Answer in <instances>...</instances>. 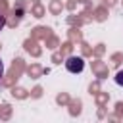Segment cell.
Here are the masks:
<instances>
[{"mask_svg": "<svg viewBox=\"0 0 123 123\" xmlns=\"http://www.w3.org/2000/svg\"><path fill=\"white\" fill-rule=\"evenodd\" d=\"M65 69L69 71V73H81L83 69H85V60L81 58V56H69L67 60H65Z\"/></svg>", "mask_w": 123, "mask_h": 123, "instance_id": "cell-1", "label": "cell"}, {"mask_svg": "<svg viewBox=\"0 0 123 123\" xmlns=\"http://www.w3.org/2000/svg\"><path fill=\"white\" fill-rule=\"evenodd\" d=\"M113 79H115V83H117L119 86H123V69H119V71L115 73V77H113Z\"/></svg>", "mask_w": 123, "mask_h": 123, "instance_id": "cell-2", "label": "cell"}, {"mask_svg": "<svg viewBox=\"0 0 123 123\" xmlns=\"http://www.w3.org/2000/svg\"><path fill=\"white\" fill-rule=\"evenodd\" d=\"M2 77H4V62L0 60V79H2Z\"/></svg>", "mask_w": 123, "mask_h": 123, "instance_id": "cell-3", "label": "cell"}, {"mask_svg": "<svg viewBox=\"0 0 123 123\" xmlns=\"http://www.w3.org/2000/svg\"><path fill=\"white\" fill-rule=\"evenodd\" d=\"M4 25H6V19H4V15H0V31L4 29Z\"/></svg>", "mask_w": 123, "mask_h": 123, "instance_id": "cell-4", "label": "cell"}]
</instances>
